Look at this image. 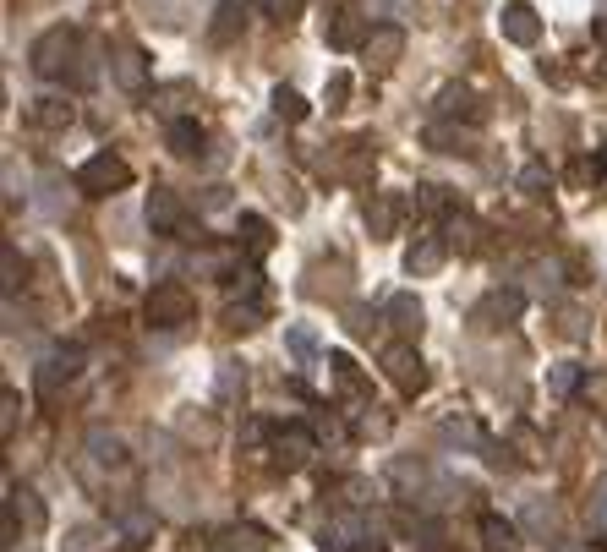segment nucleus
<instances>
[{"label":"nucleus","instance_id":"obj_4","mask_svg":"<svg viewBox=\"0 0 607 552\" xmlns=\"http://www.w3.org/2000/svg\"><path fill=\"white\" fill-rule=\"evenodd\" d=\"M383 372H389V383L400 394H427V361L416 356L411 339H400V345L383 350Z\"/></svg>","mask_w":607,"mask_h":552},{"label":"nucleus","instance_id":"obj_38","mask_svg":"<svg viewBox=\"0 0 607 552\" xmlns=\"http://www.w3.org/2000/svg\"><path fill=\"white\" fill-rule=\"evenodd\" d=\"M515 449H520V460H525V465L542 460V438H536L531 427H515Z\"/></svg>","mask_w":607,"mask_h":552},{"label":"nucleus","instance_id":"obj_32","mask_svg":"<svg viewBox=\"0 0 607 552\" xmlns=\"http://www.w3.org/2000/svg\"><path fill=\"white\" fill-rule=\"evenodd\" d=\"M515 186H520V192H525V197H542V192H547V186H553V170H547V164H525V170H520V181H515Z\"/></svg>","mask_w":607,"mask_h":552},{"label":"nucleus","instance_id":"obj_14","mask_svg":"<svg viewBox=\"0 0 607 552\" xmlns=\"http://www.w3.org/2000/svg\"><path fill=\"white\" fill-rule=\"evenodd\" d=\"M115 82H121L126 93H148V55L137 50V44L115 50Z\"/></svg>","mask_w":607,"mask_h":552},{"label":"nucleus","instance_id":"obj_31","mask_svg":"<svg viewBox=\"0 0 607 552\" xmlns=\"http://www.w3.org/2000/svg\"><path fill=\"white\" fill-rule=\"evenodd\" d=\"M449 246H460L465 257L482 252V225H471V219H449Z\"/></svg>","mask_w":607,"mask_h":552},{"label":"nucleus","instance_id":"obj_6","mask_svg":"<svg viewBox=\"0 0 607 552\" xmlns=\"http://www.w3.org/2000/svg\"><path fill=\"white\" fill-rule=\"evenodd\" d=\"M498 33H504L509 44H520V50H531V44L542 39V17H536L531 0H504V11H498Z\"/></svg>","mask_w":607,"mask_h":552},{"label":"nucleus","instance_id":"obj_16","mask_svg":"<svg viewBox=\"0 0 607 552\" xmlns=\"http://www.w3.org/2000/svg\"><path fill=\"white\" fill-rule=\"evenodd\" d=\"M389 323H394V334H400V339H411V345H416V334H422V323H427L422 301H416V296H394L389 301Z\"/></svg>","mask_w":607,"mask_h":552},{"label":"nucleus","instance_id":"obj_15","mask_svg":"<svg viewBox=\"0 0 607 552\" xmlns=\"http://www.w3.org/2000/svg\"><path fill=\"white\" fill-rule=\"evenodd\" d=\"M28 121L33 126H44V132H66V126L77 121V104H66V99H33V110H28Z\"/></svg>","mask_w":607,"mask_h":552},{"label":"nucleus","instance_id":"obj_45","mask_svg":"<svg viewBox=\"0 0 607 552\" xmlns=\"http://www.w3.org/2000/svg\"><path fill=\"white\" fill-rule=\"evenodd\" d=\"M11 290H17V252L6 246V296H11Z\"/></svg>","mask_w":607,"mask_h":552},{"label":"nucleus","instance_id":"obj_11","mask_svg":"<svg viewBox=\"0 0 607 552\" xmlns=\"http://www.w3.org/2000/svg\"><path fill=\"white\" fill-rule=\"evenodd\" d=\"M443 263H449V241H438V236H422L411 252H405V274L411 279H433Z\"/></svg>","mask_w":607,"mask_h":552},{"label":"nucleus","instance_id":"obj_12","mask_svg":"<svg viewBox=\"0 0 607 552\" xmlns=\"http://www.w3.org/2000/svg\"><path fill=\"white\" fill-rule=\"evenodd\" d=\"M236 241H241V252L258 263V257L274 252V225H268L263 214H241V219H236Z\"/></svg>","mask_w":607,"mask_h":552},{"label":"nucleus","instance_id":"obj_34","mask_svg":"<svg viewBox=\"0 0 607 552\" xmlns=\"http://www.w3.org/2000/svg\"><path fill=\"white\" fill-rule=\"evenodd\" d=\"M586 520H591V531H597V536H607V481H597V487H591Z\"/></svg>","mask_w":607,"mask_h":552},{"label":"nucleus","instance_id":"obj_46","mask_svg":"<svg viewBox=\"0 0 607 552\" xmlns=\"http://www.w3.org/2000/svg\"><path fill=\"white\" fill-rule=\"evenodd\" d=\"M345 552H383L378 542H361V547H345Z\"/></svg>","mask_w":607,"mask_h":552},{"label":"nucleus","instance_id":"obj_47","mask_svg":"<svg viewBox=\"0 0 607 552\" xmlns=\"http://www.w3.org/2000/svg\"><path fill=\"white\" fill-rule=\"evenodd\" d=\"M602 547H607V536H602Z\"/></svg>","mask_w":607,"mask_h":552},{"label":"nucleus","instance_id":"obj_48","mask_svg":"<svg viewBox=\"0 0 607 552\" xmlns=\"http://www.w3.org/2000/svg\"><path fill=\"white\" fill-rule=\"evenodd\" d=\"M564 552H569V547H564Z\"/></svg>","mask_w":607,"mask_h":552},{"label":"nucleus","instance_id":"obj_7","mask_svg":"<svg viewBox=\"0 0 607 552\" xmlns=\"http://www.w3.org/2000/svg\"><path fill=\"white\" fill-rule=\"evenodd\" d=\"M323 44H329V50H361V44H367V17H361L356 6H334L329 17H323Z\"/></svg>","mask_w":607,"mask_h":552},{"label":"nucleus","instance_id":"obj_36","mask_svg":"<svg viewBox=\"0 0 607 552\" xmlns=\"http://www.w3.org/2000/svg\"><path fill=\"white\" fill-rule=\"evenodd\" d=\"M121 531L132 536V547H143V536H154V514H148V509H132V514L121 520Z\"/></svg>","mask_w":607,"mask_h":552},{"label":"nucleus","instance_id":"obj_20","mask_svg":"<svg viewBox=\"0 0 607 552\" xmlns=\"http://www.w3.org/2000/svg\"><path fill=\"white\" fill-rule=\"evenodd\" d=\"M6 520H22L28 531H39V525H44V503H39V492H33V487H11Z\"/></svg>","mask_w":607,"mask_h":552},{"label":"nucleus","instance_id":"obj_9","mask_svg":"<svg viewBox=\"0 0 607 552\" xmlns=\"http://www.w3.org/2000/svg\"><path fill=\"white\" fill-rule=\"evenodd\" d=\"M361 55H367L378 72H389V66L405 55V28L400 22H378V28L367 33V44H361Z\"/></svg>","mask_w":607,"mask_h":552},{"label":"nucleus","instance_id":"obj_10","mask_svg":"<svg viewBox=\"0 0 607 552\" xmlns=\"http://www.w3.org/2000/svg\"><path fill=\"white\" fill-rule=\"evenodd\" d=\"M367 230H372V241H394V230H400V219H405V203L394 192H372L367 197Z\"/></svg>","mask_w":607,"mask_h":552},{"label":"nucleus","instance_id":"obj_39","mask_svg":"<svg viewBox=\"0 0 607 552\" xmlns=\"http://www.w3.org/2000/svg\"><path fill=\"white\" fill-rule=\"evenodd\" d=\"M356 11H361V17H367V22H372V28H378V22H389V17H394V11H400V0H361V6H356Z\"/></svg>","mask_w":607,"mask_h":552},{"label":"nucleus","instance_id":"obj_21","mask_svg":"<svg viewBox=\"0 0 607 552\" xmlns=\"http://www.w3.org/2000/svg\"><path fill=\"white\" fill-rule=\"evenodd\" d=\"M274 542H268L263 525H230L225 536H219V552H268Z\"/></svg>","mask_w":607,"mask_h":552},{"label":"nucleus","instance_id":"obj_2","mask_svg":"<svg viewBox=\"0 0 607 552\" xmlns=\"http://www.w3.org/2000/svg\"><path fill=\"white\" fill-rule=\"evenodd\" d=\"M192 312H197V296L181 285V279H159V285L143 296V317L154 328H181V323H192Z\"/></svg>","mask_w":607,"mask_h":552},{"label":"nucleus","instance_id":"obj_41","mask_svg":"<svg viewBox=\"0 0 607 552\" xmlns=\"http://www.w3.org/2000/svg\"><path fill=\"white\" fill-rule=\"evenodd\" d=\"M290 350H296V356H318V334H312V328H290Z\"/></svg>","mask_w":607,"mask_h":552},{"label":"nucleus","instance_id":"obj_26","mask_svg":"<svg viewBox=\"0 0 607 552\" xmlns=\"http://www.w3.org/2000/svg\"><path fill=\"white\" fill-rule=\"evenodd\" d=\"M241 22H247V0H225V6H219V22L208 28V39H214V44H230Z\"/></svg>","mask_w":607,"mask_h":552},{"label":"nucleus","instance_id":"obj_22","mask_svg":"<svg viewBox=\"0 0 607 552\" xmlns=\"http://www.w3.org/2000/svg\"><path fill=\"white\" fill-rule=\"evenodd\" d=\"M214 394H219V405H241V399H247V367H241V361H225L219 378H214Z\"/></svg>","mask_w":607,"mask_h":552},{"label":"nucleus","instance_id":"obj_30","mask_svg":"<svg viewBox=\"0 0 607 552\" xmlns=\"http://www.w3.org/2000/svg\"><path fill=\"white\" fill-rule=\"evenodd\" d=\"M547 389H553V399H569L575 389H586V383H580V367H575V361H558V367H547Z\"/></svg>","mask_w":607,"mask_h":552},{"label":"nucleus","instance_id":"obj_13","mask_svg":"<svg viewBox=\"0 0 607 552\" xmlns=\"http://www.w3.org/2000/svg\"><path fill=\"white\" fill-rule=\"evenodd\" d=\"M520 312H525V296L515 285H509V290L498 285V290H487V301L476 307V323H515Z\"/></svg>","mask_w":607,"mask_h":552},{"label":"nucleus","instance_id":"obj_8","mask_svg":"<svg viewBox=\"0 0 607 552\" xmlns=\"http://www.w3.org/2000/svg\"><path fill=\"white\" fill-rule=\"evenodd\" d=\"M148 230H154V236H181L186 230V203L170 186H154V192H148Z\"/></svg>","mask_w":607,"mask_h":552},{"label":"nucleus","instance_id":"obj_29","mask_svg":"<svg viewBox=\"0 0 607 552\" xmlns=\"http://www.w3.org/2000/svg\"><path fill=\"white\" fill-rule=\"evenodd\" d=\"M438 115H471V121H476V99H471V88H460V82L438 88Z\"/></svg>","mask_w":607,"mask_h":552},{"label":"nucleus","instance_id":"obj_18","mask_svg":"<svg viewBox=\"0 0 607 552\" xmlns=\"http://www.w3.org/2000/svg\"><path fill=\"white\" fill-rule=\"evenodd\" d=\"M77 361H83L77 350H61V356L44 361V367H39V394H55L61 383H72L77 378Z\"/></svg>","mask_w":607,"mask_h":552},{"label":"nucleus","instance_id":"obj_35","mask_svg":"<svg viewBox=\"0 0 607 552\" xmlns=\"http://www.w3.org/2000/svg\"><path fill=\"white\" fill-rule=\"evenodd\" d=\"M301 11H307V0H263V17H274L279 28H290Z\"/></svg>","mask_w":607,"mask_h":552},{"label":"nucleus","instance_id":"obj_24","mask_svg":"<svg viewBox=\"0 0 607 552\" xmlns=\"http://www.w3.org/2000/svg\"><path fill=\"white\" fill-rule=\"evenodd\" d=\"M88 454H93L99 465H126V443L115 438V432H104V427L88 432Z\"/></svg>","mask_w":607,"mask_h":552},{"label":"nucleus","instance_id":"obj_40","mask_svg":"<svg viewBox=\"0 0 607 552\" xmlns=\"http://www.w3.org/2000/svg\"><path fill=\"white\" fill-rule=\"evenodd\" d=\"M258 317H263V307H258V301H247V307H230V312H225V323L247 334V328H258Z\"/></svg>","mask_w":607,"mask_h":552},{"label":"nucleus","instance_id":"obj_3","mask_svg":"<svg viewBox=\"0 0 607 552\" xmlns=\"http://www.w3.org/2000/svg\"><path fill=\"white\" fill-rule=\"evenodd\" d=\"M132 186V164H126L121 154H93L83 159V170H77V192L83 197H115V192H126Z\"/></svg>","mask_w":607,"mask_h":552},{"label":"nucleus","instance_id":"obj_23","mask_svg":"<svg viewBox=\"0 0 607 552\" xmlns=\"http://www.w3.org/2000/svg\"><path fill=\"white\" fill-rule=\"evenodd\" d=\"M329 367H334V383H340L345 399H367V394H372L367 378H361V367H356L350 356H329Z\"/></svg>","mask_w":607,"mask_h":552},{"label":"nucleus","instance_id":"obj_17","mask_svg":"<svg viewBox=\"0 0 607 552\" xmlns=\"http://www.w3.org/2000/svg\"><path fill=\"white\" fill-rule=\"evenodd\" d=\"M427 143H433L438 154H476V132H465V126H443V121L427 126Z\"/></svg>","mask_w":607,"mask_h":552},{"label":"nucleus","instance_id":"obj_25","mask_svg":"<svg viewBox=\"0 0 607 552\" xmlns=\"http://www.w3.org/2000/svg\"><path fill=\"white\" fill-rule=\"evenodd\" d=\"M268 104H274V115H279V121H290V126H296V121H307V110H312V104L301 99L296 88H285V82H279V88L268 93Z\"/></svg>","mask_w":607,"mask_h":552},{"label":"nucleus","instance_id":"obj_27","mask_svg":"<svg viewBox=\"0 0 607 552\" xmlns=\"http://www.w3.org/2000/svg\"><path fill=\"white\" fill-rule=\"evenodd\" d=\"M602 175H607V159L602 154H580L575 164H569V186H575V192H591Z\"/></svg>","mask_w":607,"mask_h":552},{"label":"nucleus","instance_id":"obj_44","mask_svg":"<svg viewBox=\"0 0 607 552\" xmlns=\"http://www.w3.org/2000/svg\"><path fill=\"white\" fill-rule=\"evenodd\" d=\"M586 399H597V405L607 410V378H586Z\"/></svg>","mask_w":607,"mask_h":552},{"label":"nucleus","instance_id":"obj_1","mask_svg":"<svg viewBox=\"0 0 607 552\" xmlns=\"http://www.w3.org/2000/svg\"><path fill=\"white\" fill-rule=\"evenodd\" d=\"M77 50H83V39H77V28H44L39 39H33V72L39 77H77Z\"/></svg>","mask_w":607,"mask_h":552},{"label":"nucleus","instance_id":"obj_19","mask_svg":"<svg viewBox=\"0 0 607 552\" xmlns=\"http://www.w3.org/2000/svg\"><path fill=\"white\" fill-rule=\"evenodd\" d=\"M482 542H487V552H515L520 547V525L504 520V514H482Z\"/></svg>","mask_w":607,"mask_h":552},{"label":"nucleus","instance_id":"obj_37","mask_svg":"<svg viewBox=\"0 0 607 552\" xmlns=\"http://www.w3.org/2000/svg\"><path fill=\"white\" fill-rule=\"evenodd\" d=\"M17 416H22V394L6 389V394H0V432H6V438L17 432Z\"/></svg>","mask_w":607,"mask_h":552},{"label":"nucleus","instance_id":"obj_28","mask_svg":"<svg viewBox=\"0 0 607 552\" xmlns=\"http://www.w3.org/2000/svg\"><path fill=\"white\" fill-rule=\"evenodd\" d=\"M165 143H170V148H175V154H181V159H192L197 148H203V126H197V121H170Z\"/></svg>","mask_w":607,"mask_h":552},{"label":"nucleus","instance_id":"obj_5","mask_svg":"<svg viewBox=\"0 0 607 552\" xmlns=\"http://www.w3.org/2000/svg\"><path fill=\"white\" fill-rule=\"evenodd\" d=\"M268 454H274V471H301V465L318 454V432L301 427V421H290V427H279V432H274Z\"/></svg>","mask_w":607,"mask_h":552},{"label":"nucleus","instance_id":"obj_33","mask_svg":"<svg viewBox=\"0 0 607 552\" xmlns=\"http://www.w3.org/2000/svg\"><path fill=\"white\" fill-rule=\"evenodd\" d=\"M411 208L416 214H449V197H443V186H416Z\"/></svg>","mask_w":607,"mask_h":552},{"label":"nucleus","instance_id":"obj_42","mask_svg":"<svg viewBox=\"0 0 607 552\" xmlns=\"http://www.w3.org/2000/svg\"><path fill=\"white\" fill-rule=\"evenodd\" d=\"M345 99H350V77H345V72H334V77H329V110H340Z\"/></svg>","mask_w":607,"mask_h":552},{"label":"nucleus","instance_id":"obj_43","mask_svg":"<svg viewBox=\"0 0 607 552\" xmlns=\"http://www.w3.org/2000/svg\"><path fill=\"white\" fill-rule=\"evenodd\" d=\"M350 334H372V312L367 307H350Z\"/></svg>","mask_w":607,"mask_h":552}]
</instances>
